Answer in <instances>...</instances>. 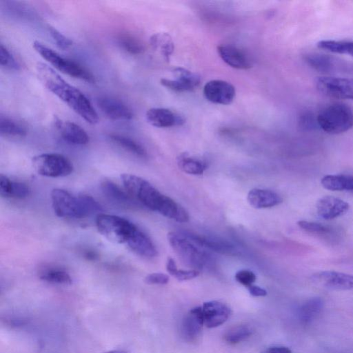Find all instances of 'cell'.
Wrapping results in <instances>:
<instances>
[{"label":"cell","mask_w":353,"mask_h":353,"mask_svg":"<svg viewBox=\"0 0 353 353\" xmlns=\"http://www.w3.org/2000/svg\"><path fill=\"white\" fill-rule=\"evenodd\" d=\"M121 179L129 194L143 206L177 222L189 221L188 212L181 205L145 179L130 174H123Z\"/></svg>","instance_id":"obj_1"},{"label":"cell","mask_w":353,"mask_h":353,"mask_svg":"<svg viewBox=\"0 0 353 353\" xmlns=\"http://www.w3.org/2000/svg\"><path fill=\"white\" fill-rule=\"evenodd\" d=\"M39 78L45 87L90 124L99 121L98 114L92 103L78 88L65 81L55 70L46 63L37 65Z\"/></svg>","instance_id":"obj_2"},{"label":"cell","mask_w":353,"mask_h":353,"mask_svg":"<svg viewBox=\"0 0 353 353\" xmlns=\"http://www.w3.org/2000/svg\"><path fill=\"white\" fill-rule=\"evenodd\" d=\"M51 199L53 210L59 217L83 219L103 211L102 206L92 196H75L63 189L52 190Z\"/></svg>","instance_id":"obj_3"},{"label":"cell","mask_w":353,"mask_h":353,"mask_svg":"<svg viewBox=\"0 0 353 353\" xmlns=\"http://www.w3.org/2000/svg\"><path fill=\"white\" fill-rule=\"evenodd\" d=\"M168 242L183 263L199 270L212 265V256L192 237L190 232H170Z\"/></svg>","instance_id":"obj_4"},{"label":"cell","mask_w":353,"mask_h":353,"mask_svg":"<svg viewBox=\"0 0 353 353\" xmlns=\"http://www.w3.org/2000/svg\"><path fill=\"white\" fill-rule=\"evenodd\" d=\"M317 123L324 132L339 134L353 128V110L343 103L325 106L316 115Z\"/></svg>","instance_id":"obj_5"},{"label":"cell","mask_w":353,"mask_h":353,"mask_svg":"<svg viewBox=\"0 0 353 353\" xmlns=\"http://www.w3.org/2000/svg\"><path fill=\"white\" fill-rule=\"evenodd\" d=\"M96 225L98 231L111 242L126 245L138 228L125 218L103 213L97 215Z\"/></svg>","instance_id":"obj_6"},{"label":"cell","mask_w":353,"mask_h":353,"mask_svg":"<svg viewBox=\"0 0 353 353\" xmlns=\"http://www.w3.org/2000/svg\"><path fill=\"white\" fill-rule=\"evenodd\" d=\"M32 47L41 57L60 72L88 83L95 82L94 76L79 63L61 57L58 52L38 41H34Z\"/></svg>","instance_id":"obj_7"},{"label":"cell","mask_w":353,"mask_h":353,"mask_svg":"<svg viewBox=\"0 0 353 353\" xmlns=\"http://www.w3.org/2000/svg\"><path fill=\"white\" fill-rule=\"evenodd\" d=\"M32 165L36 172L48 177H63L73 171L71 161L65 156L57 153H44L32 158Z\"/></svg>","instance_id":"obj_8"},{"label":"cell","mask_w":353,"mask_h":353,"mask_svg":"<svg viewBox=\"0 0 353 353\" xmlns=\"http://www.w3.org/2000/svg\"><path fill=\"white\" fill-rule=\"evenodd\" d=\"M317 90L325 96L336 99L353 100V79L319 77L316 79Z\"/></svg>","instance_id":"obj_9"},{"label":"cell","mask_w":353,"mask_h":353,"mask_svg":"<svg viewBox=\"0 0 353 353\" xmlns=\"http://www.w3.org/2000/svg\"><path fill=\"white\" fill-rule=\"evenodd\" d=\"M173 74L175 79L162 78L160 83L163 86L175 92L192 91L201 83V77L198 74L182 67L175 68Z\"/></svg>","instance_id":"obj_10"},{"label":"cell","mask_w":353,"mask_h":353,"mask_svg":"<svg viewBox=\"0 0 353 353\" xmlns=\"http://www.w3.org/2000/svg\"><path fill=\"white\" fill-rule=\"evenodd\" d=\"M235 88L230 83L214 79L207 82L203 87L205 98L215 104L228 105L235 97Z\"/></svg>","instance_id":"obj_11"},{"label":"cell","mask_w":353,"mask_h":353,"mask_svg":"<svg viewBox=\"0 0 353 353\" xmlns=\"http://www.w3.org/2000/svg\"><path fill=\"white\" fill-rule=\"evenodd\" d=\"M312 282L322 288L334 290L353 289V275L336 272L322 271L313 274Z\"/></svg>","instance_id":"obj_12"},{"label":"cell","mask_w":353,"mask_h":353,"mask_svg":"<svg viewBox=\"0 0 353 353\" xmlns=\"http://www.w3.org/2000/svg\"><path fill=\"white\" fill-rule=\"evenodd\" d=\"M97 106L107 118L114 121L130 120L133 117L131 109L123 101L111 97H101L97 99Z\"/></svg>","instance_id":"obj_13"},{"label":"cell","mask_w":353,"mask_h":353,"mask_svg":"<svg viewBox=\"0 0 353 353\" xmlns=\"http://www.w3.org/2000/svg\"><path fill=\"white\" fill-rule=\"evenodd\" d=\"M201 307L204 325L208 328L222 325L228 319L231 313L227 305L217 301L205 302Z\"/></svg>","instance_id":"obj_14"},{"label":"cell","mask_w":353,"mask_h":353,"mask_svg":"<svg viewBox=\"0 0 353 353\" xmlns=\"http://www.w3.org/2000/svg\"><path fill=\"white\" fill-rule=\"evenodd\" d=\"M54 126L61 138L67 143L76 145H85L89 142V136L80 125L68 121H62L56 117Z\"/></svg>","instance_id":"obj_15"},{"label":"cell","mask_w":353,"mask_h":353,"mask_svg":"<svg viewBox=\"0 0 353 353\" xmlns=\"http://www.w3.org/2000/svg\"><path fill=\"white\" fill-rule=\"evenodd\" d=\"M148 122L157 128H170L181 125L185 123L184 118L170 109L152 108L145 114Z\"/></svg>","instance_id":"obj_16"},{"label":"cell","mask_w":353,"mask_h":353,"mask_svg":"<svg viewBox=\"0 0 353 353\" xmlns=\"http://www.w3.org/2000/svg\"><path fill=\"white\" fill-rule=\"evenodd\" d=\"M204 324L202 307L192 308L184 316L181 324V334L188 342H194L199 337Z\"/></svg>","instance_id":"obj_17"},{"label":"cell","mask_w":353,"mask_h":353,"mask_svg":"<svg viewBox=\"0 0 353 353\" xmlns=\"http://www.w3.org/2000/svg\"><path fill=\"white\" fill-rule=\"evenodd\" d=\"M349 209L348 203L332 196H325L316 203L318 215L325 220H331L343 216Z\"/></svg>","instance_id":"obj_18"},{"label":"cell","mask_w":353,"mask_h":353,"mask_svg":"<svg viewBox=\"0 0 353 353\" xmlns=\"http://www.w3.org/2000/svg\"><path fill=\"white\" fill-rule=\"evenodd\" d=\"M217 52L221 59L232 68L247 70L252 67L250 57L239 48L232 45H220Z\"/></svg>","instance_id":"obj_19"},{"label":"cell","mask_w":353,"mask_h":353,"mask_svg":"<svg viewBox=\"0 0 353 353\" xmlns=\"http://www.w3.org/2000/svg\"><path fill=\"white\" fill-rule=\"evenodd\" d=\"M247 200L255 208H268L280 204L283 199L276 192L267 189L254 188L249 191Z\"/></svg>","instance_id":"obj_20"},{"label":"cell","mask_w":353,"mask_h":353,"mask_svg":"<svg viewBox=\"0 0 353 353\" xmlns=\"http://www.w3.org/2000/svg\"><path fill=\"white\" fill-rule=\"evenodd\" d=\"M127 245L137 254L152 258L157 256V250L150 238L139 228L127 243Z\"/></svg>","instance_id":"obj_21"},{"label":"cell","mask_w":353,"mask_h":353,"mask_svg":"<svg viewBox=\"0 0 353 353\" xmlns=\"http://www.w3.org/2000/svg\"><path fill=\"white\" fill-rule=\"evenodd\" d=\"M304 60L311 68L319 72L331 73L341 66L335 58L325 54L308 53L305 54Z\"/></svg>","instance_id":"obj_22"},{"label":"cell","mask_w":353,"mask_h":353,"mask_svg":"<svg viewBox=\"0 0 353 353\" xmlns=\"http://www.w3.org/2000/svg\"><path fill=\"white\" fill-rule=\"evenodd\" d=\"M29 187L22 182L12 181L3 174L0 175V194L4 197L23 199L30 194Z\"/></svg>","instance_id":"obj_23"},{"label":"cell","mask_w":353,"mask_h":353,"mask_svg":"<svg viewBox=\"0 0 353 353\" xmlns=\"http://www.w3.org/2000/svg\"><path fill=\"white\" fill-rule=\"evenodd\" d=\"M152 48L157 51L162 57L169 61L174 49V42L170 35L166 32H157L150 39Z\"/></svg>","instance_id":"obj_24"},{"label":"cell","mask_w":353,"mask_h":353,"mask_svg":"<svg viewBox=\"0 0 353 353\" xmlns=\"http://www.w3.org/2000/svg\"><path fill=\"white\" fill-rule=\"evenodd\" d=\"M101 189L103 194L110 200L118 204L126 206H132L137 201L130 194H126L115 183L105 181L101 183Z\"/></svg>","instance_id":"obj_25"},{"label":"cell","mask_w":353,"mask_h":353,"mask_svg":"<svg viewBox=\"0 0 353 353\" xmlns=\"http://www.w3.org/2000/svg\"><path fill=\"white\" fill-rule=\"evenodd\" d=\"M190 234L195 241L205 249L225 254H234L236 252V248L225 241L208 238L192 233Z\"/></svg>","instance_id":"obj_26"},{"label":"cell","mask_w":353,"mask_h":353,"mask_svg":"<svg viewBox=\"0 0 353 353\" xmlns=\"http://www.w3.org/2000/svg\"><path fill=\"white\" fill-rule=\"evenodd\" d=\"M323 301L319 297H313L307 300L299 308L300 320L307 324L315 320L323 308Z\"/></svg>","instance_id":"obj_27"},{"label":"cell","mask_w":353,"mask_h":353,"mask_svg":"<svg viewBox=\"0 0 353 353\" xmlns=\"http://www.w3.org/2000/svg\"><path fill=\"white\" fill-rule=\"evenodd\" d=\"M321 183L324 188L332 191L353 190L352 175H326Z\"/></svg>","instance_id":"obj_28"},{"label":"cell","mask_w":353,"mask_h":353,"mask_svg":"<svg viewBox=\"0 0 353 353\" xmlns=\"http://www.w3.org/2000/svg\"><path fill=\"white\" fill-rule=\"evenodd\" d=\"M177 164L183 172L194 175L202 174L207 168L205 161L187 153L181 154L178 157Z\"/></svg>","instance_id":"obj_29"},{"label":"cell","mask_w":353,"mask_h":353,"mask_svg":"<svg viewBox=\"0 0 353 353\" xmlns=\"http://www.w3.org/2000/svg\"><path fill=\"white\" fill-rule=\"evenodd\" d=\"M320 49L336 54H349L353 57V41L321 40L317 44Z\"/></svg>","instance_id":"obj_30"},{"label":"cell","mask_w":353,"mask_h":353,"mask_svg":"<svg viewBox=\"0 0 353 353\" xmlns=\"http://www.w3.org/2000/svg\"><path fill=\"white\" fill-rule=\"evenodd\" d=\"M0 132L8 137H23L27 134L26 127L15 119L1 116Z\"/></svg>","instance_id":"obj_31"},{"label":"cell","mask_w":353,"mask_h":353,"mask_svg":"<svg viewBox=\"0 0 353 353\" xmlns=\"http://www.w3.org/2000/svg\"><path fill=\"white\" fill-rule=\"evenodd\" d=\"M110 138L117 145L137 157H145L147 156L145 148L131 138L118 134H112L110 135Z\"/></svg>","instance_id":"obj_32"},{"label":"cell","mask_w":353,"mask_h":353,"mask_svg":"<svg viewBox=\"0 0 353 353\" xmlns=\"http://www.w3.org/2000/svg\"><path fill=\"white\" fill-rule=\"evenodd\" d=\"M117 41L122 49L132 54H139L143 52V43L136 36L128 32H123L118 35Z\"/></svg>","instance_id":"obj_33"},{"label":"cell","mask_w":353,"mask_h":353,"mask_svg":"<svg viewBox=\"0 0 353 353\" xmlns=\"http://www.w3.org/2000/svg\"><path fill=\"white\" fill-rule=\"evenodd\" d=\"M43 281L58 283V284H70L72 279L69 274L63 270L59 268H49L43 271L40 276Z\"/></svg>","instance_id":"obj_34"},{"label":"cell","mask_w":353,"mask_h":353,"mask_svg":"<svg viewBox=\"0 0 353 353\" xmlns=\"http://www.w3.org/2000/svg\"><path fill=\"white\" fill-rule=\"evenodd\" d=\"M252 333V330L248 325H240L229 329L223 337L227 343L236 344L248 339Z\"/></svg>","instance_id":"obj_35"},{"label":"cell","mask_w":353,"mask_h":353,"mask_svg":"<svg viewBox=\"0 0 353 353\" xmlns=\"http://www.w3.org/2000/svg\"><path fill=\"white\" fill-rule=\"evenodd\" d=\"M298 123L299 127L305 130H314L319 126L316 116L309 110H305L300 113Z\"/></svg>","instance_id":"obj_36"},{"label":"cell","mask_w":353,"mask_h":353,"mask_svg":"<svg viewBox=\"0 0 353 353\" xmlns=\"http://www.w3.org/2000/svg\"><path fill=\"white\" fill-rule=\"evenodd\" d=\"M0 64L10 70H19V65L14 57L3 44L0 46Z\"/></svg>","instance_id":"obj_37"},{"label":"cell","mask_w":353,"mask_h":353,"mask_svg":"<svg viewBox=\"0 0 353 353\" xmlns=\"http://www.w3.org/2000/svg\"><path fill=\"white\" fill-rule=\"evenodd\" d=\"M297 224L301 229L310 233L326 234L330 232L327 226L315 222L299 221Z\"/></svg>","instance_id":"obj_38"},{"label":"cell","mask_w":353,"mask_h":353,"mask_svg":"<svg viewBox=\"0 0 353 353\" xmlns=\"http://www.w3.org/2000/svg\"><path fill=\"white\" fill-rule=\"evenodd\" d=\"M49 32L56 45L60 49L65 50L70 48L72 45V41L61 33L57 29L50 27Z\"/></svg>","instance_id":"obj_39"},{"label":"cell","mask_w":353,"mask_h":353,"mask_svg":"<svg viewBox=\"0 0 353 353\" xmlns=\"http://www.w3.org/2000/svg\"><path fill=\"white\" fill-rule=\"evenodd\" d=\"M236 281L247 288L252 285L256 281L255 274L248 270H241L235 274Z\"/></svg>","instance_id":"obj_40"},{"label":"cell","mask_w":353,"mask_h":353,"mask_svg":"<svg viewBox=\"0 0 353 353\" xmlns=\"http://www.w3.org/2000/svg\"><path fill=\"white\" fill-rule=\"evenodd\" d=\"M171 275L179 281H186L197 277L199 275V271L194 269L179 270L177 268Z\"/></svg>","instance_id":"obj_41"},{"label":"cell","mask_w":353,"mask_h":353,"mask_svg":"<svg viewBox=\"0 0 353 353\" xmlns=\"http://www.w3.org/2000/svg\"><path fill=\"white\" fill-rule=\"evenodd\" d=\"M145 281L148 284L164 285L168 283L169 277L163 273H152L146 276Z\"/></svg>","instance_id":"obj_42"},{"label":"cell","mask_w":353,"mask_h":353,"mask_svg":"<svg viewBox=\"0 0 353 353\" xmlns=\"http://www.w3.org/2000/svg\"><path fill=\"white\" fill-rule=\"evenodd\" d=\"M248 289L250 294L254 296H264L267 294L265 289L257 285H252L248 287Z\"/></svg>","instance_id":"obj_43"},{"label":"cell","mask_w":353,"mask_h":353,"mask_svg":"<svg viewBox=\"0 0 353 353\" xmlns=\"http://www.w3.org/2000/svg\"><path fill=\"white\" fill-rule=\"evenodd\" d=\"M261 353H292V351L287 347L274 346L264 350Z\"/></svg>","instance_id":"obj_44"},{"label":"cell","mask_w":353,"mask_h":353,"mask_svg":"<svg viewBox=\"0 0 353 353\" xmlns=\"http://www.w3.org/2000/svg\"><path fill=\"white\" fill-rule=\"evenodd\" d=\"M83 255L85 259L90 261H94L98 258L97 253L93 250H85Z\"/></svg>","instance_id":"obj_45"},{"label":"cell","mask_w":353,"mask_h":353,"mask_svg":"<svg viewBox=\"0 0 353 353\" xmlns=\"http://www.w3.org/2000/svg\"><path fill=\"white\" fill-rule=\"evenodd\" d=\"M104 353H128L127 351L123 350H113L105 352Z\"/></svg>","instance_id":"obj_46"}]
</instances>
